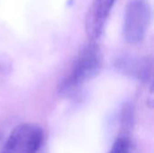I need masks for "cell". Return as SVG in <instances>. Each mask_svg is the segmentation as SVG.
<instances>
[{"label":"cell","instance_id":"6da1fadb","mask_svg":"<svg viewBox=\"0 0 154 153\" xmlns=\"http://www.w3.org/2000/svg\"><path fill=\"white\" fill-rule=\"evenodd\" d=\"M102 65L101 51L96 41L86 45L76 58L69 74L60 85V92L64 95L76 93L85 83L100 71Z\"/></svg>","mask_w":154,"mask_h":153},{"label":"cell","instance_id":"7a4b0ae2","mask_svg":"<svg viewBox=\"0 0 154 153\" xmlns=\"http://www.w3.org/2000/svg\"><path fill=\"white\" fill-rule=\"evenodd\" d=\"M152 18L149 0H129L125 8L123 35L131 44L141 42L148 30Z\"/></svg>","mask_w":154,"mask_h":153},{"label":"cell","instance_id":"3957f363","mask_svg":"<svg viewBox=\"0 0 154 153\" xmlns=\"http://www.w3.org/2000/svg\"><path fill=\"white\" fill-rule=\"evenodd\" d=\"M43 130L37 124L16 126L4 143L0 153H36L43 142Z\"/></svg>","mask_w":154,"mask_h":153},{"label":"cell","instance_id":"277c9868","mask_svg":"<svg viewBox=\"0 0 154 153\" xmlns=\"http://www.w3.org/2000/svg\"><path fill=\"white\" fill-rule=\"evenodd\" d=\"M116 0H92L85 17V30L90 41L102 34Z\"/></svg>","mask_w":154,"mask_h":153},{"label":"cell","instance_id":"5b68a950","mask_svg":"<svg viewBox=\"0 0 154 153\" xmlns=\"http://www.w3.org/2000/svg\"><path fill=\"white\" fill-rule=\"evenodd\" d=\"M108 153H141V151L129 136L121 135L115 141Z\"/></svg>","mask_w":154,"mask_h":153}]
</instances>
